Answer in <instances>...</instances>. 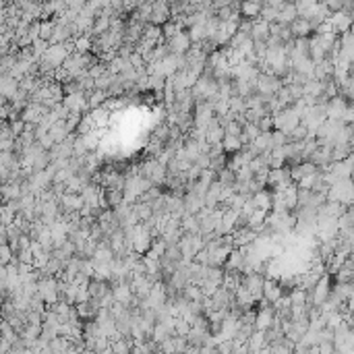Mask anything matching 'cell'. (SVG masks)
Returning <instances> with one entry per match:
<instances>
[{
  "instance_id": "cell-3",
  "label": "cell",
  "mask_w": 354,
  "mask_h": 354,
  "mask_svg": "<svg viewBox=\"0 0 354 354\" xmlns=\"http://www.w3.org/2000/svg\"><path fill=\"white\" fill-rule=\"evenodd\" d=\"M263 276H259V274H247V276H242V288L244 290H249L251 292V296L255 298V303L257 301H261V292H263Z\"/></svg>"
},
{
  "instance_id": "cell-24",
  "label": "cell",
  "mask_w": 354,
  "mask_h": 354,
  "mask_svg": "<svg viewBox=\"0 0 354 354\" xmlns=\"http://www.w3.org/2000/svg\"><path fill=\"white\" fill-rule=\"evenodd\" d=\"M222 147H224V151H228L230 155L242 149V145H240L238 137H228V135H224V139H222Z\"/></svg>"
},
{
  "instance_id": "cell-5",
  "label": "cell",
  "mask_w": 354,
  "mask_h": 354,
  "mask_svg": "<svg viewBox=\"0 0 354 354\" xmlns=\"http://www.w3.org/2000/svg\"><path fill=\"white\" fill-rule=\"evenodd\" d=\"M110 282L106 280H89L87 282V292H89V298H95V301H102L106 294H110Z\"/></svg>"
},
{
  "instance_id": "cell-7",
  "label": "cell",
  "mask_w": 354,
  "mask_h": 354,
  "mask_svg": "<svg viewBox=\"0 0 354 354\" xmlns=\"http://www.w3.org/2000/svg\"><path fill=\"white\" fill-rule=\"evenodd\" d=\"M269 38V25L263 23L261 19L253 21V27H251V34H249V40L253 44H265Z\"/></svg>"
},
{
  "instance_id": "cell-4",
  "label": "cell",
  "mask_w": 354,
  "mask_h": 354,
  "mask_svg": "<svg viewBox=\"0 0 354 354\" xmlns=\"http://www.w3.org/2000/svg\"><path fill=\"white\" fill-rule=\"evenodd\" d=\"M170 21V11H168V3H151V15H149V23L155 27H162Z\"/></svg>"
},
{
  "instance_id": "cell-37",
  "label": "cell",
  "mask_w": 354,
  "mask_h": 354,
  "mask_svg": "<svg viewBox=\"0 0 354 354\" xmlns=\"http://www.w3.org/2000/svg\"><path fill=\"white\" fill-rule=\"evenodd\" d=\"M7 104H9V100H7V98H3V95H0V108H5Z\"/></svg>"
},
{
  "instance_id": "cell-28",
  "label": "cell",
  "mask_w": 354,
  "mask_h": 354,
  "mask_svg": "<svg viewBox=\"0 0 354 354\" xmlns=\"http://www.w3.org/2000/svg\"><path fill=\"white\" fill-rule=\"evenodd\" d=\"M52 31H54V23L50 21V19H46V21H40V40H50V36H52Z\"/></svg>"
},
{
  "instance_id": "cell-33",
  "label": "cell",
  "mask_w": 354,
  "mask_h": 354,
  "mask_svg": "<svg viewBox=\"0 0 354 354\" xmlns=\"http://www.w3.org/2000/svg\"><path fill=\"white\" fill-rule=\"evenodd\" d=\"M11 261H13V253H11L9 244L7 247H0V265H9Z\"/></svg>"
},
{
  "instance_id": "cell-26",
  "label": "cell",
  "mask_w": 354,
  "mask_h": 354,
  "mask_svg": "<svg viewBox=\"0 0 354 354\" xmlns=\"http://www.w3.org/2000/svg\"><path fill=\"white\" fill-rule=\"evenodd\" d=\"M217 180L222 182V186H230V188H232V184L236 182V172H232V170H228V168H224L222 172H217Z\"/></svg>"
},
{
  "instance_id": "cell-2",
  "label": "cell",
  "mask_w": 354,
  "mask_h": 354,
  "mask_svg": "<svg viewBox=\"0 0 354 354\" xmlns=\"http://www.w3.org/2000/svg\"><path fill=\"white\" fill-rule=\"evenodd\" d=\"M330 292H332V282H330V276L325 274V276L319 278V282L315 284V288L309 292V305L315 307V309H319L321 305L328 301Z\"/></svg>"
},
{
  "instance_id": "cell-29",
  "label": "cell",
  "mask_w": 354,
  "mask_h": 354,
  "mask_svg": "<svg viewBox=\"0 0 354 354\" xmlns=\"http://www.w3.org/2000/svg\"><path fill=\"white\" fill-rule=\"evenodd\" d=\"M31 48H34V54H36L38 58H42V56L46 54V50L50 48V44H48L46 40H40V38H38V40L31 42Z\"/></svg>"
},
{
  "instance_id": "cell-27",
  "label": "cell",
  "mask_w": 354,
  "mask_h": 354,
  "mask_svg": "<svg viewBox=\"0 0 354 354\" xmlns=\"http://www.w3.org/2000/svg\"><path fill=\"white\" fill-rule=\"evenodd\" d=\"M108 73V67H106V62H95L91 69H87V77H91L93 81L95 79H100L102 75H106Z\"/></svg>"
},
{
  "instance_id": "cell-14",
  "label": "cell",
  "mask_w": 354,
  "mask_h": 354,
  "mask_svg": "<svg viewBox=\"0 0 354 354\" xmlns=\"http://www.w3.org/2000/svg\"><path fill=\"white\" fill-rule=\"evenodd\" d=\"M290 34H292V38L296 40V38H311V34H313V29H311V25H309V21H305V19H294L290 25Z\"/></svg>"
},
{
  "instance_id": "cell-1",
  "label": "cell",
  "mask_w": 354,
  "mask_h": 354,
  "mask_svg": "<svg viewBox=\"0 0 354 354\" xmlns=\"http://www.w3.org/2000/svg\"><path fill=\"white\" fill-rule=\"evenodd\" d=\"M69 54H73V46L71 42L67 44H58V46H50L46 50V54L40 58V62L44 64V67H48L50 71H56L62 67V62L69 58Z\"/></svg>"
},
{
  "instance_id": "cell-19",
  "label": "cell",
  "mask_w": 354,
  "mask_h": 354,
  "mask_svg": "<svg viewBox=\"0 0 354 354\" xmlns=\"http://www.w3.org/2000/svg\"><path fill=\"white\" fill-rule=\"evenodd\" d=\"M133 346L135 344H133L131 336H122L120 340H116V342L110 344V350H112V354H131Z\"/></svg>"
},
{
  "instance_id": "cell-17",
  "label": "cell",
  "mask_w": 354,
  "mask_h": 354,
  "mask_svg": "<svg viewBox=\"0 0 354 354\" xmlns=\"http://www.w3.org/2000/svg\"><path fill=\"white\" fill-rule=\"evenodd\" d=\"M294 19H296V9H294V3H284L282 11L278 13L276 23H280V25H290Z\"/></svg>"
},
{
  "instance_id": "cell-11",
  "label": "cell",
  "mask_w": 354,
  "mask_h": 354,
  "mask_svg": "<svg viewBox=\"0 0 354 354\" xmlns=\"http://www.w3.org/2000/svg\"><path fill=\"white\" fill-rule=\"evenodd\" d=\"M265 346H269L267 344V340H265V332H253L251 334V338L247 340V348H249V354H259Z\"/></svg>"
},
{
  "instance_id": "cell-35",
  "label": "cell",
  "mask_w": 354,
  "mask_h": 354,
  "mask_svg": "<svg viewBox=\"0 0 354 354\" xmlns=\"http://www.w3.org/2000/svg\"><path fill=\"white\" fill-rule=\"evenodd\" d=\"M5 21H7V13H5V9H0V29L5 27Z\"/></svg>"
},
{
  "instance_id": "cell-10",
  "label": "cell",
  "mask_w": 354,
  "mask_h": 354,
  "mask_svg": "<svg viewBox=\"0 0 354 354\" xmlns=\"http://www.w3.org/2000/svg\"><path fill=\"white\" fill-rule=\"evenodd\" d=\"M58 205H60L62 213H73V211H79L83 207V201L79 195H67V193H64L62 197H58Z\"/></svg>"
},
{
  "instance_id": "cell-34",
  "label": "cell",
  "mask_w": 354,
  "mask_h": 354,
  "mask_svg": "<svg viewBox=\"0 0 354 354\" xmlns=\"http://www.w3.org/2000/svg\"><path fill=\"white\" fill-rule=\"evenodd\" d=\"M193 166H197L199 170H209V157L207 155H199L195 162H193Z\"/></svg>"
},
{
  "instance_id": "cell-18",
  "label": "cell",
  "mask_w": 354,
  "mask_h": 354,
  "mask_svg": "<svg viewBox=\"0 0 354 354\" xmlns=\"http://www.w3.org/2000/svg\"><path fill=\"white\" fill-rule=\"evenodd\" d=\"M48 137L54 141V143H62L64 139L69 137V131H67V126H64V120H58L50 126V131H48Z\"/></svg>"
},
{
  "instance_id": "cell-20",
  "label": "cell",
  "mask_w": 354,
  "mask_h": 354,
  "mask_svg": "<svg viewBox=\"0 0 354 354\" xmlns=\"http://www.w3.org/2000/svg\"><path fill=\"white\" fill-rule=\"evenodd\" d=\"M85 98H87V106H89V112H91V110H95V108H102L108 95H106L104 91L93 89L91 93H87V95H85Z\"/></svg>"
},
{
  "instance_id": "cell-15",
  "label": "cell",
  "mask_w": 354,
  "mask_h": 354,
  "mask_svg": "<svg viewBox=\"0 0 354 354\" xmlns=\"http://www.w3.org/2000/svg\"><path fill=\"white\" fill-rule=\"evenodd\" d=\"M253 203H255V209L269 213V211H271V193H269L267 188H263V190H259V193H255V195H253Z\"/></svg>"
},
{
  "instance_id": "cell-6",
  "label": "cell",
  "mask_w": 354,
  "mask_h": 354,
  "mask_svg": "<svg viewBox=\"0 0 354 354\" xmlns=\"http://www.w3.org/2000/svg\"><path fill=\"white\" fill-rule=\"evenodd\" d=\"M168 44V50L170 54H186L188 48H190V40H188V34H186V29L180 31V34H176L172 40L166 42Z\"/></svg>"
},
{
  "instance_id": "cell-12",
  "label": "cell",
  "mask_w": 354,
  "mask_h": 354,
  "mask_svg": "<svg viewBox=\"0 0 354 354\" xmlns=\"http://www.w3.org/2000/svg\"><path fill=\"white\" fill-rule=\"evenodd\" d=\"M203 137H205V141H207L209 145H217V143H222V139H224V128L217 124L215 116H213V120L209 122V126L205 128Z\"/></svg>"
},
{
  "instance_id": "cell-16",
  "label": "cell",
  "mask_w": 354,
  "mask_h": 354,
  "mask_svg": "<svg viewBox=\"0 0 354 354\" xmlns=\"http://www.w3.org/2000/svg\"><path fill=\"white\" fill-rule=\"evenodd\" d=\"M263 3H240V17L249 21H257L261 15Z\"/></svg>"
},
{
  "instance_id": "cell-30",
  "label": "cell",
  "mask_w": 354,
  "mask_h": 354,
  "mask_svg": "<svg viewBox=\"0 0 354 354\" xmlns=\"http://www.w3.org/2000/svg\"><path fill=\"white\" fill-rule=\"evenodd\" d=\"M288 143V135L280 133V131H271V149H278V147H284Z\"/></svg>"
},
{
  "instance_id": "cell-8",
  "label": "cell",
  "mask_w": 354,
  "mask_h": 354,
  "mask_svg": "<svg viewBox=\"0 0 354 354\" xmlns=\"http://www.w3.org/2000/svg\"><path fill=\"white\" fill-rule=\"evenodd\" d=\"M274 323V309L271 307H263V309H257V317H255V330L257 332H267Z\"/></svg>"
},
{
  "instance_id": "cell-25",
  "label": "cell",
  "mask_w": 354,
  "mask_h": 354,
  "mask_svg": "<svg viewBox=\"0 0 354 354\" xmlns=\"http://www.w3.org/2000/svg\"><path fill=\"white\" fill-rule=\"evenodd\" d=\"M116 81V75H110V73H106V75H102L100 79H95V89L98 91H104V93H108V89L112 87V83Z\"/></svg>"
},
{
  "instance_id": "cell-13",
  "label": "cell",
  "mask_w": 354,
  "mask_h": 354,
  "mask_svg": "<svg viewBox=\"0 0 354 354\" xmlns=\"http://www.w3.org/2000/svg\"><path fill=\"white\" fill-rule=\"evenodd\" d=\"M19 91V81H15L11 75H0V95L11 100L13 95Z\"/></svg>"
},
{
  "instance_id": "cell-32",
  "label": "cell",
  "mask_w": 354,
  "mask_h": 354,
  "mask_svg": "<svg viewBox=\"0 0 354 354\" xmlns=\"http://www.w3.org/2000/svg\"><path fill=\"white\" fill-rule=\"evenodd\" d=\"M257 128H259V133H271V131H274V120H271V116H263L259 122H257Z\"/></svg>"
},
{
  "instance_id": "cell-31",
  "label": "cell",
  "mask_w": 354,
  "mask_h": 354,
  "mask_svg": "<svg viewBox=\"0 0 354 354\" xmlns=\"http://www.w3.org/2000/svg\"><path fill=\"white\" fill-rule=\"evenodd\" d=\"M228 110L234 114H242L244 112V100L242 98H230L228 100Z\"/></svg>"
},
{
  "instance_id": "cell-21",
  "label": "cell",
  "mask_w": 354,
  "mask_h": 354,
  "mask_svg": "<svg viewBox=\"0 0 354 354\" xmlns=\"http://www.w3.org/2000/svg\"><path fill=\"white\" fill-rule=\"evenodd\" d=\"M104 201L108 205V209H116L124 199H122V190H114V188H106L104 190Z\"/></svg>"
},
{
  "instance_id": "cell-22",
  "label": "cell",
  "mask_w": 354,
  "mask_h": 354,
  "mask_svg": "<svg viewBox=\"0 0 354 354\" xmlns=\"http://www.w3.org/2000/svg\"><path fill=\"white\" fill-rule=\"evenodd\" d=\"M269 348L274 350V354H292V352H294V348H296V344H292L290 340L282 338V340H278V342L269 344Z\"/></svg>"
},
{
  "instance_id": "cell-9",
  "label": "cell",
  "mask_w": 354,
  "mask_h": 354,
  "mask_svg": "<svg viewBox=\"0 0 354 354\" xmlns=\"http://www.w3.org/2000/svg\"><path fill=\"white\" fill-rule=\"evenodd\" d=\"M280 296H284V294H282V290H280L278 280L265 278V280H263V292H261V298H263L267 305H274Z\"/></svg>"
},
{
  "instance_id": "cell-36",
  "label": "cell",
  "mask_w": 354,
  "mask_h": 354,
  "mask_svg": "<svg viewBox=\"0 0 354 354\" xmlns=\"http://www.w3.org/2000/svg\"><path fill=\"white\" fill-rule=\"evenodd\" d=\"M259 354H274V350H271V348H269V346H265V348H263V350H261V352H259Z\"/></svg>"
},
{
  "instance_id": "cell-23",
  "label": "cell",
  "mask_w": 354,
  "mask_h": 354,
  "mask_svg": "<svg viewBox=\"0 0 354 354\" xmlns=\"http://www.w3.org/2000/svg\"><path fill=\"white\" fill-rule=\"evenodd\" d=\"M182 296L188 301V303H201L203 298V292H201V288L195 286V284H188L184 290H182Z\"/></svg>"
}]
</instances>
